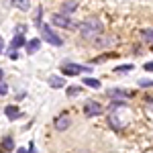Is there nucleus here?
<instances>
[{"instance_id": "f257e3e1", "label": "nucleus", "mask_w": 153, "mask_h": 153, "mask_svg": "<svg viewBox=\"0 0 153 153\" xmlns=\"http://www.w3.org/2000/svg\"><path fill=\"white\" fill-rule=\"evenodd\" d=\"M102 29H104V25H102V21L98 16H90V19H86V21L80 23V33H82V37L84 39H90V41H94L96 37H100Z\"/></svg>"}, {"instance_id": "f03ea898", "label": "nucleus", "mask_w": 153, "mask_h": 153, "mask_svg": "<svg viewBox=\"0 0 153 153\" xmlns=\"http://www.w3.org/2000/svg\"><path fill=\"white\" fill-rule=\"evenodd\" d=\"M39 29H41L43 41H47L49 45H55V47H61V45H63V39H61V37H59L57 33H55V31L49 27V25H41Z\"/></svg>"}, {"instance_id": "7ed1b4c3", "label": "nucleus", "mask_w": 153, "mask_h": 153, "mask_svg": "<svg viewBox=\"0 0 153 153\" xmlns=\"http://www.w3.org/2000/svg\"><path fill=\"white\" fill-rule=\"evenodd\" d=\"M51 23L55 25V27H61V29H68V31H76V29H80V23H76V21H71L70 16H65V14H53L51 16Z\"/></svg>"}, {"instance_id": "20e7f679", "label": "nucleus", "mask_w": 153, "mask_h": 153, "mask_svg": "<svg viewBox=\"0 0 153 153\" xmlns=\"http://www.w3.org/2000/svg\"><path fill=\"white\" fill-rule=\"evenodd\" d=\"M61 71H63L65 76H78V74H82V71H90V68L78 65V63H63V65H61Z\"/></svg>"}, {"instance_id": "39448f33", "label": "nucleus", "mask_w": 153, "mask_h": 153, "mask_svg": "<svg viewBox=\"0 0 153 153\" xmlns=\"http://www.w3.org/2000/svg\"><path fill=\"white\" fill-rule=\"evenodd\" d=\"M84 110H86L88 117H98L102 112V106H100V102H96V100H88L86 106H84Z\"/></svg>"}, {"instance_id": "423d86ee", "label": "nucleus", "mask_w": 153, "mask_h": 153, "mask_svg": "<svg viewBox=\"0 0 153 153\" xmlns=\"http://www.w3.org/2000/svg\"><path fill=\"white\" fill-rule=\"evenodd\" d=\"M71 125V118L68 112H63V114H59L57 118H55V129L57 131H68Z\"/></svg>"}, {"instance_id": "0eeeda50", "label": "nucleus", "mask_w": 153, "mask_h": 153, "mask_svg": "<svg viewBox=\"0 0 153 153\" xmlns=\"http://www.w3.org/2000/svg\"><path fill=\"white\" fill-rule=\"evenodd\" d=\"M4 114H6L8 120H16V118L23 117V112L19 110V106H6V108H4Z\"/></svg>"}, {"instance_id": "6e6552de", "label": "nucleus", "mask_w": 153, "mask_h": 153, "mask_svg": "<svg viewBox=\"0 0 153 153\" xmlns=\"http://www.w3.org/2000/svg\"><path fill=\"white\" fill-rule=\"evenodd\" d=\"M78 8V0H68L63 6H61V14H65V16H70L71 12Z\"/></svg>"}, {"instance_id": "1a4fd4ad", "label": "nucleus", "mask_w": 153, "mask_h": 153, "mask_svg": "<svg viewBox=\"0 0 153 153\" xmlns=\"http://www.w3.org/2000/svg\"><path fill=\"white\" fill-rule=\"evenodd\" d=\"M25 47H27V53H29V55H33V53H37V51H39L41 41H39V39H31L29 43H25Z\"/></svg>"}, {"instance_id": "9d476101", "label": "nucleus", "mask_w": 153, "mask_h": 153, "mask_svg": "<svg viewBox=\"0 0 153 153\" xmlns=\"http://www.w3.org/2000/svg\"><path fill=\"white\" fill-rule=\"evenodd\" d=\"M108 96H110V98H120V100H125V98L131 96V92L129 90H108Z\"/></svg>"}, {"instance_id": "9b49d317", "label": "nucleus", "mask_w": 153, "mask_h": 153, "mask_svg": "<svg viewBox=\"0 0 153 153\" xmlns=\"http://www.w3.org/2000/svg\"><path fill=\"white\" fill-rule=\"evenodd\" d=\"M49 86L51 88H63L65 86V80L59 78V76H49Z\"/></svg>"}, {"instance_id": "f8f14e48", "label": "nucleus", "mask_w": 153, "mask_h": 153, "mask_svg": "<svg viewBox=\"0 0 153 153\" xmlns=\"http://www.w3.org/2000/svg\"><path fill=\"white\" fill-rule=\"evenodd\" d=\"M112 41H114L112 37H96V39H94L96 47H108V45H110Z\"/></svg>"}, {"instance_id": "ddd939ff", "label": "nucleus", "mask_w": 153, "mask_h": 153, "mask_svg": "<svg viewBox=\"0 0 153 153\" xmlns=\"http://www.w3.org/2000/svg\"><path fill=\"white\" fill-rule=\"evenodd\" d=\"M23 45H25V37H23V35H16L14 39H12L10 49H8V51H14V49H21Z\"/></svg>"}, {"instance_id": "4468645a", "label": "nucleus", "mask_w": 153, "mask_h": 153, "mask_svg": "<svg viewBox=\"0 0 153 153\" xmlns=\"http://www.w3.org/2000/svg\"><path fill=\"white\" fill-rule=\"evenodd\" d=\"M12 147H14V139H12V137H4V139H2V147H0V149H2V153L10 151Z\"/></svg>"}, {"instance_id": "2eb2a0df", "label": "nucleus", "mask_w": 153, "mask_h": 153, "mask_svg": "<svg viewBox=\"0 0 153 153\" xmlns=\"http://www.w3.org/2000/svg\"><path fill=\"white\" fill-rule=\"evenodd\" d=\"M84 84H86V86H90V88H100V82L94 80V78H84Z\"/></svg>"}, {"instance_id": "dca6fc26", "label": "nucleus", "mask_w": 153, "mask_h": 153, "mask_svg": "<svg viewBox=\"0 0 153 153\" xmlns=\"http://www.w3.org/2000/svg\"><path fill=\"white\" fill-rule=\"evenodd\" d=\"M14 4H16L21 10H29V0H14Z\"/></svg>"}, {"instance_id": "f3484780", "label": "nucleus", "mask_w": 153, "mask_h": 153, "mask_svg": "<svg viewBox=\"0 0 153 153\" xmlns=\"http://www.w3.org/2000/svg\"><path fill=\"white\" fill-rule=\"evenodd\" d=\"M141 37L145 39V41H149V43H151V41H153V29H147V31H143Z\"/></svg>"}, {"instance_id": "a211bd4d", "label": "nucleus", "mask_w": 153, "mask_h": 153, "mask_svg": "<svg viewBox=\"0 0 153 153\" xmlns=\"http://www.w3.org/2000/svg\"><path fill=\"white\" fill-rule=\"evenodd\" d=\"M80 92H82L80 86H70V88H68V96H76V94H80Z\"/></svg>"}, {"instance_id": "6ab92c4d", "label": "nucleus", "mask_w": 153, "mask_h": 153, "mask_svg": "<svg viewBox=\"0 0 153 153\" xmlns=\"http://www.w3.org/2000/svg\"><path fill=\"white\" fill-rule=\"evenodd\" d=\"M6 92H8V86H6V84H4V80L0 78V96H4Z\"/></svg>"}, {"instance_id": "aec40b11", "label": "nucleus", "mask_w": 153, "mask_h": 153, "mask_svg": "<svg viewBox=\"0 0 153 153\" xmlns=\"http://www.w3.org/2000/svg\"><path fill=\"white\" fill-rule=\"evenodd\" d=\"M139 86H141V88H151L153 80H139Z\"/></svg>"}, {"instance_id": "412c9836", "label": "nucleus", "mask_w": 153, "mask_h": 153, "mask_svg": "<svg viewBox=\"0 0 153 153\" xmlns=\"http://www.w3.org/2000/svg\"><path fill=\"white\" fill-rule=\"evenodd\" d=\"M110 125H112L114 129H118V127H120V120H118V118L114 117V114H110Z\"/></svg>"}, {"instance_id": "4be33fe9", "label": "nucleus", "mask_w": 153, "mask_h": 153, "mask_svg": "<svg viewBox=\"0 0 153 153\" xmlns=\"http://www.w3.org/2000/svg\"><path fill=\"white\" fill-rule=\"evenodd\" d=\"M133 70V65H118L117 68V71H131Z\"/></svg>"}, {"instance_id": "5701e85b", "label": "nucleus", "mask_w": 153, "mask_h": 153, "mask_svg": "<svg viewBox=\"0 0 153 153\" xmlns=\"http://www.w3.org/2000/svg\"><path fill=\"white\" fill-rule=\"evenodd\" d=\"M145 70H147V71H153V63H145Z\"/></svg>"}, {"instance_id": "b1692460", "label": "nucleus", "mask_w": 153, "mask_h": 153, "mask_svg": "<svg viewBox=\"0 0 153 153\" xmlns=\"http://www.w3.org/2000/svg\"><path fill=\"white\" fill-rule=\"evenodd\" d=\"M4 51V41H2V37H0V53Z\"/></svg>"}, {"instance_id": "393cba45", "label": "nucleus", "mask_w": 153, "mask_h": 153, "mask_svg": "<svg viewBox=\"0 0 153 153\" xmlns=\"http://www.w3.org/2000/svg\"><path fill=\"white\" fill-rule=\"evenodd\" d=\"M29 153H35V147H33V145L29 147Z\"/></svg>"}, {"instance_id": "a878e982", "label": "nucleus", "mask_w": 153, "mask_h": 153, "mask_svg": "<svg viewBox=\"0 0 153 153\" xmlns=\"http://www.w3.org/2000/svg\"><path fill=\"white\" fill-rule=\"evenodd\" d=\"M16 153H29V151H27V149H19Z\"/></svg>"}]
</instances>
